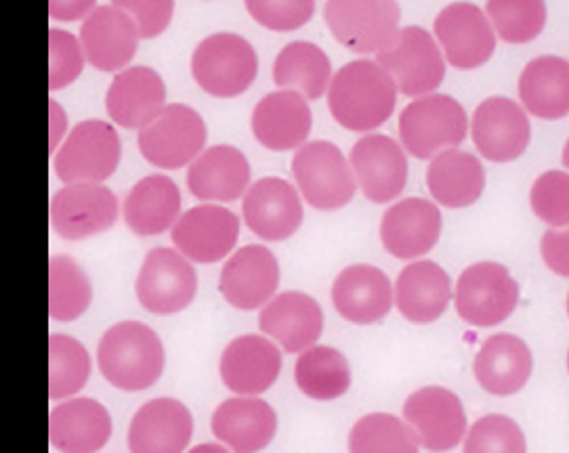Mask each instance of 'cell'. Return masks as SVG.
Masks as SVG:
<instances>
[{
    "label": "cell",
    "instance_id": "681fc988",
    "mask_svg": "<svg viewBox=\"0 0 569 453\" xmlns=\"http://www.w3.org/2000/svg\"><path fill=\"white\" fill-rule=\"evenodd\" d=\"M68 132V113L56 99H49V151L56 153L66 141Z\"/></svg>",
    "mask_w": 569,
    "mask_h": 453
},
{
    "label": "cell",
    "instance_id": "f5cc1de1",
    "mask_svg": "<svg viewBox=\"0 0 569 453\" xmlns=\"http://www.w3.org/2000/svg\"><path fill=\"white\" fill-rule=\"evenodd\" d=\"M568 313H569V296H568Z\"/></svg>",
    "mask_w": 569,
    "mask_h": 453
},
{
    "label": "cell",
    "instance_id": "ab89813d",
    "mask_svg": "<svg viewBox=\"0 0 569 453\" xmlns=\"http://www.w3.org/2000/svg\"><path fill=\"white\" fill-rule=\"evenodd\" d=\"M415 433L398 415L368 414L349 433V453H418Z\"/></svg>",
    "mask_w": 569,
    "mask_h": 453
},
{
    "label": "cell",
    "instance_id": "60d3db41",
    "mask_svg": "<svg viewBox=\"0 0 569 453\" xmlns=\"http://www.w3.org/2000/svg\"><path fill=\"white\" fill-rule=\"evenodd\" d=\"M486 16L493 32L509 44H526L547 26L545 0H488Z\"/></svg>",
    "mask_w": 569,
    "mask_h": 453
},
{
    "label": "cell",
    "instance_id": "e0dca14e",
    "mask_svg": "<svg viewBox=\"0 0 569 453\" xmlns=\"http://www.w3.org/2000/svg\"><path fill=\"white\" fill-rule=\"evenodd\" d=\"M280 288V263L261 244L244 245L229 256L219 278L221 296L238 311H257L276 296Z\"/></svg>",
    "mask_w": 569,
    "mask_h": 453
},
{
    "label": "cell",
    "instance_id": "ac0fdd59",
    "mask_svg": "<svg viewBox=\"0 0 569 453\" xmlns=\"http://www.w3.org/2000/svg\"><path fill=\"white\" fill-rule=\"evenodd\" d=\"M80 44L91 63L99 72L118 74L129 68L139 49V28L129 13L114 4L97 7L87 19H82Z\"/></svg>",
    "mask_w": 569,
    "mask_h": 453
},
{
    "label": "cell",
    "instance_id": "bcb514c9",
    "mask_svg": "<svg viewBox=\"0 0 569 453\" xmlns=\"http://www.w3.org/2000/svg\"><path fill=\"white\" fill-rule=\"evenodd\" d=\"M112 4L133 18L141 40L164 34L174 16V0H112Z\"/></svg>",
    "mask_w": 569,
    "mask_h": 453
},
{
    "label": "cell",
    "instance_id": "db71d44e",
    "mask_svg": "<svg viewBox=\"0 0 569 453\" xmlns=\"http://www.w3.org/2000/svg\"><path fill=\"white\" fill-rule=\"evenodd\" d=\"M568 370H569V355H568Z\"/></svg>",
    "mask_w": 569,
    "mask_h": 453
},
{
    "label": "cell",
    "instance_id": "8d00e7d4",
    "mask_svg": "<svg viewBox=\"0 0 569 453\" xmlns=\"http://www.w3.org/2000/svg\"><path fill=\"white\" fill-rule=\"evenodd\" d=\"M295 382L313 401H335L351 389V365L341 351L313 344L295 363Z\"/></svg>",
    "mask_w": 569,
    "mask_h": 453
},
{
    "label": "cell",
    "instance_id": "52a82bcc",
    "mask_svg": "<svg viewBox=\"0 0 569 453\" xmlns=\"http://www.w3.org/2000/svg\"><path fill=\"white\" fill-rule=\"evenodd\" d=\"M207 122L186 103H167L152 122L139 131L137 145L146 162L156 169L179 170L204 151Z\"/></svg>",
    "mask_w": 569,
    "mask_h": 453
},
{
    "label": "cell",
    "instance_id": "ba28073f",
    "mask_svg": "<svg viewBox=\"0 0 569 453\" xmlns=\"http://www.w3.org/2000/svg\"><path fill=\"white\" fill-rule=\"evenodd\" d=\"M377 63L393 78L406 97H427L436 93L446 78V57L439 42L425 28H401L398 37L377 53Z\"/></svg>",
    "mask_w": 569,
    "mask_h": 453
},
{
    "label": "cell",
    "instance_id": "5b68a950",
    "mask_svg": "<svg viewBox=\"0 0 569 453\" xmlns=\"http://www.w3.org/2000/svg\"><path fill=\"white\" fill-rule=\"evenodd\" d=\"M292 177L305 202L322 212L351 204L358 191L351 162L330 141H309L295 151Z\"/></svg>",
    "mask_w": 569,
    "mask_h": 453
},
{
    "label": "cell",
    "instance_id": "603a6c76",
    "mask_svg": "<svg viewBox=\"0 0 569 453\" xmlns=\"http://www.w3.org/2000/svg\"><path fill=\"white\" fill-rule=\"evenodd\" d=\"M259 328L286 353H303L322 336V306L305 292L288 290L261 309Z\"/></svg>",
    "mask_w": 569,
    "mask_h": 453
},
{
    "label": "cell",
    "instance_id": "7c38bea8",
    "mask_svg": "<svg viewBox=\"0 0 569 453\" xmlns=\"http://www.w3.org/2000/svg\"><path fill=\"white\" fill-rule=\"evenodd\" d=\"M118 214V198L103 183L63 185L51 200V226L68 242L89 240L110 231Z\"/></svg>",
    "mask_w": 569,
    "mask_h": 453
},
{
    "label": "cell",
    "instance_id": "30bf717a",
    "mask_svg": "<svg viewBox=\"0 0 569 453\" xmlns=\"http://www.w3.org/2000/svg\"><path fill=\"white\" fill-rule=\"evenodd\" d=\"M134 294L152 315H177L198 294V273L177 248H153L139 269Z\"/></svg>",
    "mask_w": 569,
    "mask_h": 453
},
{
    "label": "cell",
    "instance_id": "7402d4cb",
    "mask_svg": "<svg viewBox=\"0 0 569 453\" xmlns=\"http://www.w3.org/2000/svg\"><path fill=\"white\" fill-rule=\"evenodd\" d=\"M193 434V417L186 403L158 396L137 410L127 443L131 453H183Z\"/></svg>",
    "mask_w": 569,
    "mask_h": 453
},
{
    "label": "cell",
    "instance_id": "7bdbcfd3",
    "mask_svg": "<svg viewBox=\"0 0 569 453\" xmlns=\"http://www.w3.org/2000/svg\"><path fill=\"white\" fill-rule=\"evenodd\" d=\"M530 204L533 214L550 226L569 225V174L549 170L531 185Z\"/></svg>",
    "mask_w": 569,
    "mask_h": 453
},
{
    "label": "cell",
    "instance_id": "83f0119b",
    "mask_svg": "<svg viewBox=\"0 0 569 453\" xmlns=\"http://www.w3.org/2000/svg\"><path fill=\"white\" fill-rule=\"evenodd\" d=\"M332 304L342 320L372 325L385 320L396 302L387 273L372 264H351L332 283Z\"/></svg>",
    "mask_w": 569,
    "mask_h": 453
},
{
    "label": "cell",
    "instance_id": "4fadbf2b",
    "mask_svg": "<svg viewBox=\"0 0 569 453\" xmlns=\"http://www.w3.org/2000/svg\"><path fill=\"white\" fill-rule=\"evenodd\" d=\"M403 422L427 452L446 453L458 447L467 433L462 401L443 386H425L406 399Z\"/></svg>",
    "mask_w": 569,
    "mask_h": 453
},
{
    "label": "cell",
    "instance_id": "1f68e13d",
    "mask_svg": "<svg viewBox=\"0 0 569 453\" xmlns=\"http://www.w3.org/2000/svg\"><path fill=\"white\" fill-rule=\"evenodd\" d=\"M396 306L412 323H433L452 301V280L433 261H417L399 273L396 282Z\"/></svg>",
    "mask_w": 569,
    "mask_h": 453
},
{
    "label": "cell",
    "instance_id": "cb8c5ba5",
    "mask_svg": "<svg viewBox=\"0 0 569 453\" xmlns=\"http://www.w3.org/2000/svg\"><path fill=\"white\" fill-rule=\"evenodd\" d=\"M210 431L233 453H259L278 433V414L259 396H231L212 412Z\"/></svg>",
    "mask_w": 569,
    "mask_h": 453
},
{
    "label": "cell",
    "instance_id": "f546056e",
    "mask_svg": "<svg viewBox=\"0 0 569 453\" xmlns=\"http://www.w3.org/2000/svg\"><path fill=\"white\" fill-rule=\"evenodd\" d=\"M247 155L233 145H212L202 151L188 169L191 195L207 204H229L247 195L250 188Z\"/></svg>",
    "mask_w": 569,
    "mask_h": 453
},
{
    "label": "cell",
    "instance_id": "3957f363",
    "mask_svg": "<svg viewBox=\"0 0 569 453\" xmlns=\"http://www.w3.org/2000/svg\"><path fill=\"white\" fill-rule=\"evenodd\" d=\"M257 74V51L240 34H210L191 53V76L196 84L217 99H233L247 93Z\"/></svg>",
    "mask_w": 569,
    "mask_h": 453
},
{
    "label": "cell",
    "instance_id": "e575fe53",
    "mask_svg": "<svg viewBox=\"0 0 569 453\" xmlns=\"http://www.w3.org/2000/svg\"><path fill=\"white\" fill-rule=\"evenodd\" d=\"M519 97L536 118L561 120L569 115V61L552 56L531 59L519 76Z\"/></svg>",
    "mask_w": 569,
    "mask_h": 453
},
{
    "label": "cell",
    "instance_id": "816d5d0a",
    "mask_svg": "<svg viewBox=\"0 0 569 453\" xmlns=\"http://www.w3.org/2000/svg\"><path fill=\"white\" fill-rule=\"evenodd\" d=\"M563 164H566V169H569V139L566 148H563Z\"/></svg>",
    "mask_w": 569,
    "mask_h": 453
},
{
    "label": "cell",
    "instance_id": "9c48e42d",
    "mask_svg": "<svg viewBox=\"0 0 569 453\" xmlns=\"http://www.w3.org/2000/svg\"><path fill=\"white\" fill-rule=\"evenodd\" d=\"M398 0H328L323 19L335 40L358 56L380 53L399 32Z\"/></svg>",
    "mask_w": 569,
    "mask_h": 453
},
{
    "label": "cell",
    "instance_id": "8992f818",
    "mask_svg": "<svg viewBox=\"0 0 569 453\" xmlns=\"http://www.w3.org/2000/svg\"><path fill=\"white\" fill-rule=\"evenodd\" d=\"M120 160L122 143L114 127L103 120H84L53 153V169L63 185L103 183L118 170Z\"/></svg>",
    "mask_w": 569,
    "mask_h": 453
},
{
    "label": "cell",
    "instance_id": "ee69618b",
    "mask_svg": "<svg viewBox=\"0 0 569 453\" xmlns=\"http://www.w3.org/2000/svg\"><path fill=\"white\" fill-rule=\"evenodd\" d=\"M87 66L80 38L51 28L49 30V91L56 93L77 82Z\"/></svg>",
    "mask_w": 569,
    "mask_h": 453
},
{
    "label": "cell",
    "instance_id": "f35d334b",
    "mask_svg": "<svg viewBox=\"0 0 569 453\" xmlns=\"http://www.w3.org/2000/svg\"><path fill=\"white\" fill-rule=\"evenodd\" d=\"M91 378V358L82 342L66 334L49 336V399L78 395Z\"/></svg>",
    "mask_w": 569,
    "mask_h": 453
},
{
    "label": "cell",
    "instance_id": "277c9868",
    "mask_svg": "<svg viewBox=\"0 0 569 453\" xmlns=\"http://www.w3.org/2000/svg\"><path fill=\"white\" fill-rule=\"evenodd\" d=\"M467 132V112L450 94L418 97L399 115L401 148L417 160H433L441 151L456 150Z\"/></svg>",
    "mask_w": 569,
    "mask_h": 453
},
{
    "label": "cell",
    "instance_id": "d590c367",
    "mask_svg": "<svg viewBox=\"0 0 569 453\" xmlns=\"http://www.w3.org/2000/svg\"><path fill=\"white\" fill-rule=\"evenodd\" d=\"M273 82L282 91H297L307 101H318L332 82V63L318 44L295 40L276 57Z\"/></svg>",
    "mask_w": 569,
    "mask_h": 453
},
{
    "label": "cell",
    "instance_id": "b9f144b4",
    "mask_svg": "<svg viewBox=\"0 0 569 453\" xmlns=\"http://www.w3.org/2000/svg\"><path fill=\"white\" fill-rule=\"evenodd\" d=\"M462 453H528L526 436L509 415L479 417L465 436Z\"/></svg>",
    "mask_w": 569,
    "mask_h": 453
},
{
    "label": "cell",
    "instance_id": "74e56055",
    "mask_svg": "<svg viewBox=\"0 0 569 453\" xmlns=\"http://www.w3.org/2000/svg\"><path fill=\"white\" fill-rule=\"evenodd\" d=\"M93 302V285L87 271L66 254L49 261V318L59 323L80 320Z\"/></svg>",
    "mask_w": 569,
    "mask_h": 453
},
{
    "label": "cell",
    "instance_id": "5bb4252c",
    "mask_svg": "<svg viewBox=\"0 0 569 453\" xmlns=\"http://www.w3.org/2000/svg\"><path fill=\"white\" fill-rule=\"evenodd\" d=\"M433 30L441 53L456 70H477L493 56L496 32L473 2H452L441 9Z\"/></svg>",
    "mask_w": 569,
    "mask_h": 453
},
{
    "label": "cell",
    "instance_id": "6da1fadb",
    "mask_svg": "<svg viewBox=\"0 0 569 453\" xmlns=\"http://www.w3.org/2000/svg\"><path fill=\"white\" fill-rule=\"evenodd\" d=\"M393 78L377 61L358 59L342 66L328 87V110L335 122L351 132L380 129L398 103Z\"/></svg>",
    "mask_w": 569,
    "mask_h": 453
},
{
    "label": "cell",
    "instance_id": "7a4b0ae2",
    "mask_svg": "<svg viewBox=\"0 0 569 453\" xmlns=\"http://www.w3.org/2000/svg\"><path fill=\"white\" fill-rule=\"evenodd\" d=\"M101 376L124 393H139L153 386L167 365L164 344L150 325L120 321L106 330L97 344Z\"/></svg>",
    "mask_w": 569,
    "mask_h": 453
},
{
    "label": "cell",
    "instance_id": "c3c4849f",
    "mask_svg": "<svg viewBox=\"0 0 569 453\" xmlns=\"http://www.w3.org/2000/svg\"><path fill=\"white\" fill-rule=\"evenodd\" d=\"M97 0H49V18L56 21L87 19L96 11Z\"/></svg>",
    "mask_w": 569,
    "mask_h": 453
},
{
    "label": "cell",
    "instance_id": "4316f807",
    "mask_svg": "<svg viewBox=\"0 0 569 453\" xmlns=\"http://www.w3.org/2000/svg\"><path fill=\"white\" fill-rule=\"evenodd\" d=\"M441 235V212L433 202L406 198L389 208L380 221V242L399 261L431 252Z\"/></svg>",
    "mask_w": 569,
    "mask_h": 453
},
{
    "label": "cell",
    "instance_id": "f6af8a7d",
    "mask_svg": "<svg viewBox=\"0 0 569 453\" xmlns=\"http://www.w3.org/2000/svg\"><path fill=\"white\" fill-rule=\"evenodd\" d=\"M248 16L271 32H295L316 13V0H244Z\"/></svg>",
    "mask_w": 569,
    "mask_h": 453
},
{
    "label": "cell",
    "instance_id": "ffe728a7",
    "mask_svg": "<svg viewBox=\"0 0 569 453\" xmlns=\"http://www.w3.org/2000/svg\"><path fill=\"white\" fill-rule=\"evenodd\" d=\"M351 169L366 200L375 204L393 202L408 183V158L396 139L366 134L351 148Z\"/></svg>",
    "mask_w": 569,
    "mask_h": 453
},
{
    "label": "cell",
    "instance_id": "2e32d148",
    "mask_svg": "<svg viewBox=\"0 0 569 453\" xmlns=\"http://www.w3.org/2000/svg\"><path fill=\"white\" fill-rule=\"evenodd\" d=\"M248 229L266 242L290 240L303 225V200L299 189L280 177L259 179L242 198Z\"/></svg>",
    "mask_w": 569,
    "mask_h": 453
},
{
    "label": "cell",
    "instance_id": "4dcf8cb0",
    "mask_svg": "<svg viewBox=\"0 0 569 453\" xmlns=\"http://www.w3.org/2000/svg\"><path fill=\"white\" fill-rule=\"evenodd\" d=\"M181 191L167 174H150L134 183L122 204L124 223L139 238L171 231L181 217Z\"/></svg>",
    "mask_w": 569,
    "mask_h": 453
},
{
    "label": "cell",
    "instance_id": "9a60e30c",
    "mask_svg": "<svg viewBox=\"0 0 569 453\" xmlns=\"http://www.w3.org/2000/svg\"><path fill=\"white\" fill-rule=\"evenodd\" d=\"M240 238V219L229 208L200 204L183 212L171 229L174 248L191 263L214 264L229 259Z\"/></svg>",
    "mask_w": 569,
    "mask_h": 453
},
{
    "label": "cell",
    "instance_id": "d4e9b609",
    "mask_svg": "<svg viewBox=\"0 0 569 453\" xmlns=\"http://www.w3.org/2000/svg\"><path fill=\"white\" fill-rule=\"evenodd\" d=\"M167 108V87L152 68L133 66L118 72L106 93V110L116 127L146 129Z\"/></svg>",
    "mask_w": 569,
    "mask_h": 453
},
{
    "label": "cell",
    "instance_id": "d6a6232c",
    "mask_svg": "<svg viewBox=\"0 0 569 453\" xmlns=\"http://www.w3.org/2000/svg\"><path fill=\"white\" fill-rule=\"evenodd\" d=\"M530 346L512 334H496L481 344L473 372L479 386L498 396L519 393L531 376Z\"/></svg>",
    "mask_w": 569,
    "mask_h": 453
},
{
    "label": "cell",
    "instance_id": "d6986e66",
    "mask_svg": "<svg viewBox=\"0 0 569 453\" xmlns=\"http://www.w3.org/2000/svg\"><path fill=\"white\" fill-rule=\"evenodd\" d=\"M477 151L490 162H512L530 145L531 127L526 110L507 97L481 101L471 120Z\"/></svg>",
    "mask_w": 569,
    "mask_h": 453
},
{
    "label": "cell",
    "instance_id": "44dd1931",
    "mask_svg": "<svg viewBox=\"0 0 569 453\" xmlns=\"http://www.w3.org/2000/svg\"><path fill=\"white\" fill-rule=\"evenodd\" d=\"M282 372V351L267 336L244 334L231 340L219 361V374L233 395L269 391Z\"/></svg>",
    "mask_w": 569,
    "mask_h": 453
},
{
    "label": "cell",
    "instance_id": "7dc6e473",
    "mask_svg": "<svg viewBox=\"0 0 569 453\" xmlns=\"http://www.w3.org/2000/svg\"><path fill=\"white\" fill-rule=\"evenodd\" d=\"M540 250H542L545 263L552 273H557L561 278H569V229L566 231L549 229L542 235Z\"/></svg>",
    "mask_w": 569,
    "mask_h": 453
},
{
    "label": "cell",
    "instance_id": "f1b7e54d",
    "mask_svg": "<svg viewBox=\"0 0 569 453\" xmlns=\"http://www.w3.org/2000/svg\"><path fill=\"white\" fill-rule=\"evenodd\" d=\"M112 436V415L91 396H72L49 414V441L61 453H97Z\"/></svg>",
    "mask_w": 569,
    "mask_h": 453
},
{
    "label": "cell",
    "instance_id": "836d02e7",
    "mask_svg": "<svg viewBox=\"0 0 569 453\" xmlns=\"http://www.w3.org/2000/svg\"><path fill=\"white\" fill-rule=\"evenodd\" d=\"M427 188L441 207H473L486 189V170L469 151H441L427 169Z\"/></svg>",
    "mask_w": 569,
    "mask_h": 453
},
{
    "label": "cell",
    "instance_id": "8fae6325",
    "mask_svg": "<svg viewBox=\"0 0 569 453\" xmlns=\"http://www.w3.org/2000/svg\"><path fill=\"white\" fill-rule=\"evenodd\" d=\"M455 304L460 320L475 328H492L509 320L519 304V283L507 266L475 263L456 282Z\"/></svg>",
    "mask_w": 569,
    "mask_h": 453
},
{
    "label": "cell",
    "instance_id": "484cf974",
    "mask_svg": "<svg viewBox=\"0 0 569 453\" xmlns=\"http://www.w3.org/2000/svg\"><path fill=\"white\" fill-rule=\"evenodd\" d=\"M313 113L303 94L297 91L269 93L254 105L250 129L269 151H297L311 134Z\"/></svg>",
    "mask_w": 569,
    "mask_h": 453
},
{
    "label": "cell",
    "instance_id": "f907efd6",
    "mask_svg": "<svg viewBox=\"0 0 569 453\" xmlns=\"http://www.w3.org/2000/svg\"><path fill=\"white\" fill-rule=\"evenodd\" d=\"M188 453H231V450L226 445H219V443H202V445L191 447Z\"/></svg>",
    "mask_w": 569,
    "mask_h": 453
}]
</instances>
